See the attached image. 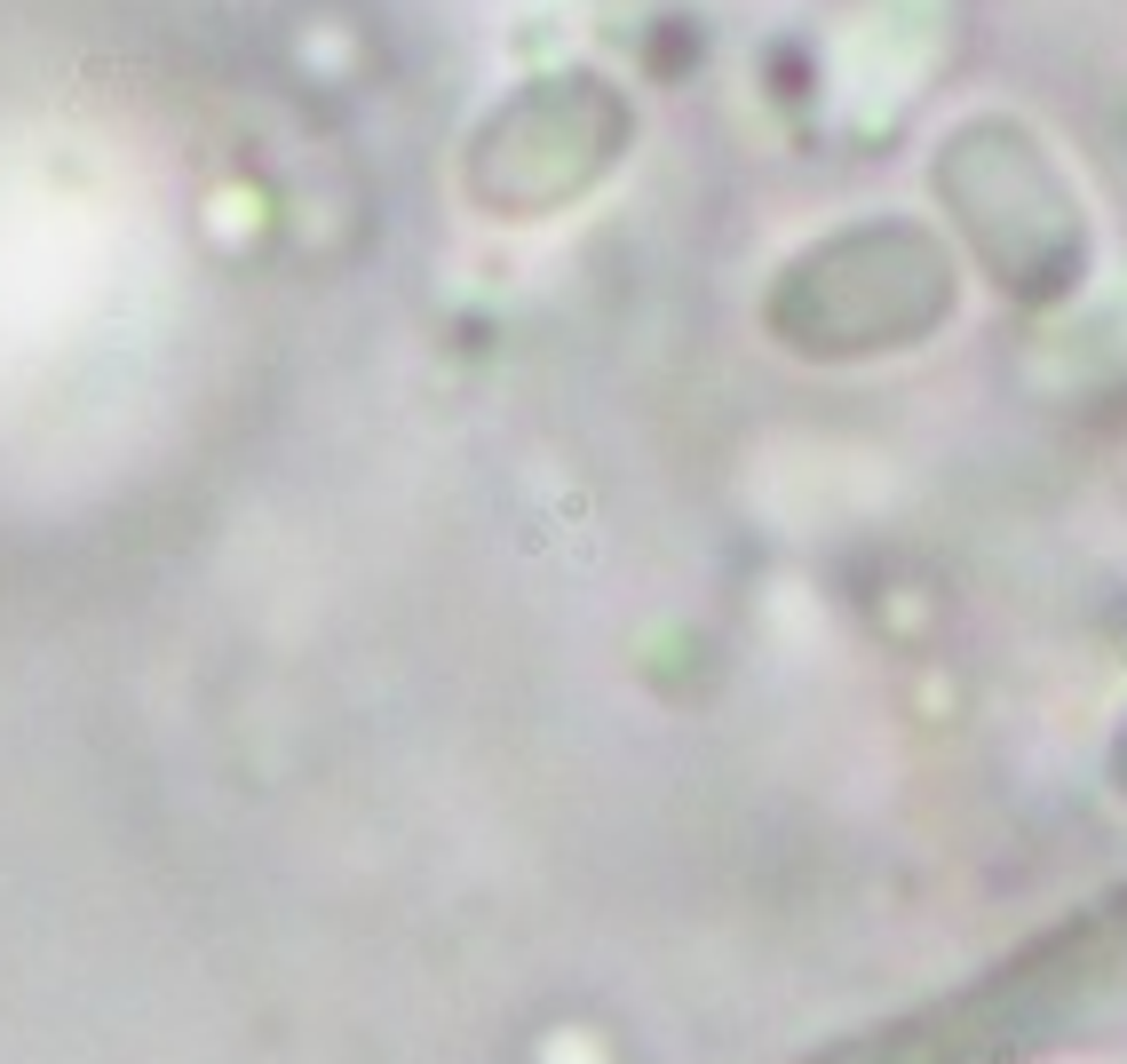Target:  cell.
Listing matches in <instances>:
<instances>
[{
    "instance_id": "cell-1",
    "label": "cell",
    "mask_w": 1127,
    "mask_h": 1064,
    "mask_svg": "<svg viewBox=\"0 0 1127 1064\" xmlns=\"http://www.w3.org/2000/svg\"><path fill=\"white\" fill-rule=\"evenodd\" d=\"M1127 1025V898L1016 945L945 1001L897 1009L794 1064H1048Z\"/></svg>"
}]
</instances>
